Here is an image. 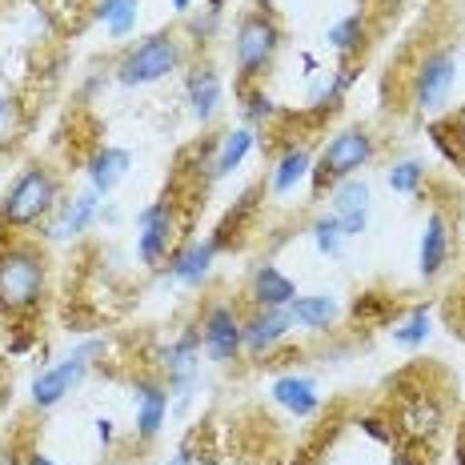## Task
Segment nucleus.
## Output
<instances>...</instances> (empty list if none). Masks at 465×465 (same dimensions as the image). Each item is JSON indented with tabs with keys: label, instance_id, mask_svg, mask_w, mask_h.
Listing matches in <instances>:
<instances>
[{
	"label": "nucleus",
	"instance_id": "nucleus-19",
	"mask_svg": "<svg viewBox=\"0 0 465 465\" xmlns=\"http://www.w3.org/2000/svg\"><path fill=\"white\" fill-rule=\"evenodd\" d=\"M185 93H189L193 116H197L201 124L213 121V116H217V109H221V101H225V84H221V73H217V69H209V64L189 76Z\"/></svg>",
	"mask_w": 465,
	"mask_h": 465
},
{
	"label": "nucleus",
	"instance_id": "nucleus-35",
	"mask_svg": "<svg viewBox=\"0 0 465 465\" xmlns=\"http://www.w3.org/2000/svg\"><path fill=\"white\" fill-rule=\"evenodd\" d=\"M5 121H8V101L0 96V129H5Z\"/></svg>",
	"mask_w": 465,
	"mask_h": 465
},
{
	"label": "nucleus",
	"instance_id": "nucleus-4",
	"mask_svg": "<svg viewBox=\"0 0 465 465\" xmlns=\"http://www.w3.org/2000/svg\"><path fill=\"white\" fill-rule=\"evenodd\" d=\"M177 69H181V41L173 33H157L124 53V61L116 64V81L129 84V89H141V84L164 81Z\"/></svg>",
	"mask_w": 465,
	"mask_h": 465
},
{
	"label": "nucleus",
	"instance_id": "nucleus-12",
	"mask_svg": "<svg viewBox=\"0 0 465 465\" xmlns=\"http://www.w3.org/2000/svg\"><path fill=\"white\" fill-rule=\"evenodd\" d=\"M333 217L341 221V232H345V237H361V232H365V221H370V185H365V181H357V177L337 181Z\"/></svg>",
	"mask_w": 465,
	"mask_h": 465
},
{
	"label": "nucleus",
	"instance_id": "nucleus-3",
	"mask_svg": "<svg viewBox=\"0 0 465 465\" xmlns=\"http://www.w3.org/2000/svg\"><path fill=\"white\" fill-rule=\"evenodd\" d=\"M281 48V28L273 16L265 13H249L237 21V33H232V64H237V76L241 81H257L261 73L273 64Z\"/></svg>",
	"mask_w": 465,
	"mask_h": 465
},
{
	"label": "nucleus",
	"instance_id": "nucleus-32",
	"mask_svg": "<svg viewBox=\"0 0 465 465\" xmlns=\"http://www.w3.org/2000/svg\"><path fill=\"white\" fill-rule=\"evenodd\" d=\"M25 465H56V461H53V458H45V453H28Z\"/></svg>",
	"mask_w": 465,
	"mask_h": 465
},
{
	"label": "nucleus",
	"instance_id": "nucleus-15",
	"mask_svg": "<svg viewBox=\"0 0 465 465\" xmlns=\"http://www.w3.org/2000/svg\"><path fill=\"white\" fill-rule=\"evenodd\" d=\"M289 329H293L289 309H257L245 322V349L249 353H269L277 341H285Z\"/></svg>",
	"mask_w": 465,
	"mask_h": 465
},
{
	"label": "nucleus",
	"instance_id": "nucleus-30",
	"mask_svg": "<svg viewBox=\"0 0 465 465\" xmlns=\"http://www.w3.org/2000/svg\"><path fill=\"white\" fill-rule=\"evenodd\" d=\"M450 124H453V137H458V141H461V149H465V109H461L458 116H453Z\"/></svg>",
	"mask_w": 465,
	"mask_h": 465
},
{
	"label": "nucleus",
	"instance_id": "nucleus-17",
	"mask_svg": "<svg viewBox=\"0 0 465 465\" xmlns=\"http://www.w3.org/2000/svg\"><path fill=\"white\" fill-rule=\"evenodd\" d=\"M249 297H253L257 309H289L297 297V285L277 265H261L249 281Z\"/></svg>",
	"mask_w": 465,
	"mask_h": 465
},
{
	"label": "nucleus",
	"instance_id": "nucleus-1",
	"mask_svg": "<svg viewBox=\"0 0 465 465\" xmlns=\"http://www.w3.org/2000/svg\"><path fill=\"white\" fill-rule=\"evenodd\" d=\"M48 289L45 253L28 241H8L0 245V313L28 317L36 313Z\"/></svg>",
	"mask_w": 465,
	"mask_h": 465
},
{
	"label": "nucleus",
	"instance_id": "nucleus-9",
	"mask_svg": "<svg viewBox=\"0 0 465 465\" xmlns=\"http://www.w3.org/2000/svg\"><path fill=\"white\" fill-rule=\"evenodd\" d=\"M173 237H177V217L169 201H153L137 213V253L144 265H161L173 249Z\"/></svg>",
	"mask_w": 465,
	"mask_h": 465
},
{
	"label": "nucleus",
	"instance_id": "nucleus-14",
	"mask_svg": "<svg viewBox=\"0 0 465 465\" xmlns=\"http://www.w3.org/2000/svg\"><path fill=\"white\" fill-rule=\"evenodd\" d=\"M133 401H137V433L144 441H153L161 433L164 418H169V390L161 381L141 377L137 390H133Z\"/></svg>",
	"mask_w": 465,
	"mask_h": 465
},
{
	"label": "nucleus",
	"instance_id": "nucleus-29",
	"mask_svg": "<svg viewBox=\"0 0 465 465\" xmlns=\"http://www.w3.org/2000/svg\"><path fill=\"white\" fill-rule=\"evenodd\" d=\"M245 113H249V121L257 124V121H269V116H273L277 109H273V101H269L265 93L253 89V93H249V109H245Z\"/></svg>",
	"mask_w": 465,
	"mask_h": 465
},
{
	"label": "nucleus",
	"instance_id": "nucleus-16",
	"mask_svg": "<svg viewBox=\"0 0 465 465\" xmlns=\"http://www.w3.org/2000/svg\"><path fill=\"white\" fill-rule=\"evenodd\" d=\"M133 169V153L129 149H116V144H101L89 161V181H93V193L109 197V193L129 177Z\"/></svg>",
	"mask_w": 465,
	"mask_h": 465
},
{
	"label": "nucleus",
	"instance_id": "nucleus-5",
	"mask_svg": "<svg viewBox=\"0 0 465 465\" xmlns=\"http://www.w3.org/2000/svg\"><path fill=\"white\" fill-rule=\"evenodd\" d=\"M377 144L370 137V129H341L329 137V144L322 149V161H317V185L325 181H349L373 161Z\"/></svg>",
	"mask_w": 465,
	"mask_h": 465
},
{
	"label": "nucleus",
	"instance_id": "nucleus-20",
	"mask_svg": "<svg viewBox=\"0 0 465 465\" xmlns=\"http://www.w3.org/2000/svg\"><path fill=\"white\" fill-rule=\"evenodd\" d=\"M101 217V193H81V197H73L69 205L61 209V221H56L53 237H81V232H89V225Z\"/></svg>",
	"mask_w": 465,
	"mask_h": 465
},
{
	"label": "nucleus",
	"instance_id": "nucleus-2",
	"mask_svg": "<svg viewBox=\"0 0 465 465\" xmlns=\"http://www.w3.org/2000/svg\"><path fill=\"white\" fill-rule=\"evenodd\" d=\"M56 201H61L56 177L45 169V164H28L21 177L8 185L5 197H0V221H5L8 229L41 225L48 213L56 209Z\"/></svg>",
	"mask_w": 465,
	"mask_h": 465
},
{
	"label": "nucleus",
	"instance_id": "nucleus-23",
	"mask_svg": "<svg viewBox=\"0 0 465 465\" xmlns=\"http://www.w3.org/2000/svg\"><path fill=\"white\" fill-rule=\"evenodd\" d=\"M137 8H141V0H101L96 21L109 28L113 41H124V36L137 28Z\"/></svg>",
	"mask_w": 465,
	"mask_h": 465
},
{
	"label": "nucleus",
	"instance_id": "nucleus-26",
	"mask_svg": "<svg viewBox=\"0 0 465 465\" xmlns=\"http://www.w3.org/2000/svg\"><path fill=\"white\" fill-rule=\"evenodd\" d=\"M430 329H433L430 309H413V313L405 317L401 325H393L390 333H393V345H401V349H418V345H425V337H430Z\"/></svg>",
	"mask_w": 465,
	"mask_h": 465
},
{
	"label": "nucleus",
	"instance_id": "nucleus-34",
	"mask_svg": "<svg viewBox=\"0 0 465 465\" xmlns=\"http://www.w3.org/2000/svg\"><path fill=\"white\" fill-rule=\"evenodd\" d=\"M169 465H189V450H177V453H173V461Z\"/></svg>",
	"mask_w": 465,
	"mask_h": 465
},
{
	"label": "nucleus",
	"instance_id": "nucleus-24",
	"mask_svg": "<svg viewBox=\"0 0 465 465\" xmlns=\"http://www.w3.org/2000/svg\"><path fill=\"white\" fill-rule=\"evenodd\" d=\"M313 173V157L305 149H285L273 169V193H289L297 189V181H305Z\"/></svg>",
	"mask_w": 465,
	"mask_h": 465
},
{
	"label": "nucleus",
	"instance_id": "nucleus-21",
	"mask_svg": "<svg viewBox=\"0 0 465 465\" xmlns=\"http://www.w3.org/2000/svg\"><path fill=\"white\" fill-rule=\"evenodd\" d=\"M337 313H341V305H337V297L329 293H313V297H293V305H289V317H293V325L302 329H329L337 322Z\"/></svg>",
	"mask_w": 465,
	"mask_h": 465
},
{
	"label": "nucleus",
	"instance_id": "nucleus-13",
	"mask_svg": "<svg viewBox=\"0 0 465 465\" xmlns=\"http://www.w3.org/2000/svg\"><path fill=\"white\" fill-rule=\"evenodd\" d=\"M213 261H217V241H189L185 249L169 257V277L177 285H201L213 273Z\"/></svg>",
	"mask_w": 465,
	"mask_h": 465
},
{
	"label": "nucleus",
	"instance_id": "nucleus-25",
	"mask_svg": "<svg viewBox=\"0 0 465 465\" xmlns=\"http://www.w3.org/2000/svg\"><path fill=\"white\" fill-rule=\"evenodd\" d=\"M329 45H333L341 56H353L357 48L365 45V16H361V13L341 16V21L329 28Z\"/></svg>",
	"mask_w": 465,
	"mask_h": 465
},
{
	"label": "nucleus",
	"instance_id": "nucleus-36",
	"mask_svg": "<svg viewBox=\"0 0 465 465\" xmlns=\"http://www.w3.org/2000/svg\"><path fill=\"white\" fill-rule=\"evenodd\" d=\"M173 8H177V13H185V8H189V0H173Z\"/></svg>",
	"mask_w": 465,
	"mask_h": 465
},
{
	"label": "nucleus",
	"instance_id": "nucleus-37",
	"mask_svg": "<svg viewBox=\"0 0 465 465\" xmlns=\"http://www.w3.org/2000/svg\"><path fill=\"white\" fill-rule=\"evenodd\" d=\"M397 465H405V461H401V458H397Z\"/></svg>",
	"mask_w": 465,
	"mask_h": 465
},
{
	"label": "nucleus",
	"instance_id": "nucleus-33",
	"mask_svg": "<svg viewBox=\"0 0 465 465\" xmlns=\"http://www.w3.org/2000/svg\"><path fill=\"white\" fill-rule=\"evenodd\" d=\"M0 465H21V458H16V450H0Z\"/></svg>",
	"mask_w": 465,
	"mask_h": 465
},
{
	"label": "nucleus",
	"instance_id": "nucleus-31",
	"mask_svg": "<svg viewBox=\"0 0 465 465\" xmlns=\"http://www.w3.org/2000/svg\"><path fill=\"white\" fill-rule=\"evenodd\" d=\"M96 438H101V441H113V421H109V418L96 421Z\"/></svg>",
	"mask_w": 465,
	"mask_h": 465
},
{
	"label": "nucleus",
	"instance_id": "nucleus-6",
	"mask_svg": "<svg viewBox=\"0 0 465 465\" xmlns=\"http://www.w3.org/2000/svg\"><path fill=\"white\" fill-rule=\"evenodd\" d=\"M458 84V61L450 48H433L421 56L413 73V109L418 113H441L450 104V93Z\"/></svg>",
	"mask_w": 465,
	"mask_h": 465
},
{
	"label": "nucleus",
	"instance_id": "nucleus-28",
	"mask_svg": "<svg viewBox=\"0 0 465 465\" xmlns=\"http://www.w3.org/2000/svg\"><path fill=\"white\" fill-rule=\"evenodd\" d=\"M425 181V164L421 161H397L390 169V189L393 193H418Z\"/></svg>",
	"mask_w": 465,
	"mask_h": 465
},
{
	"label": "nucleus",
	"instance_id": "nucleus-8",
	"mask_svg": "<svg viewBox=\"0 0 465 465\" xmlns=\"http://www.w3.org/2000/svg\"><path fill=\"white\" fill-rule=\"evenodd\" d=\"M201 345H205L209 361L229 365L245 349V322L232 313V305H213L201 322Z\"/></svg>",
	"mask_w": 465,
	"mask_h": 465
},
{
	"label": "nucleus",
	"instance_id": "nucleus-22",
	"mask_svg": "<svg viewBox=\"0 0 465 465\" xmlns=\"http://www.w3.org/2000/svg\"><path fill=\"white\" fill-rule=\"evenodd\" d=\"M253 144H257V133L253 129H232V133H225L217 157H213V177H229V173H237L241 164H245L249 153H253Z\"/></svg>",
	"mask_w": 465,
	"mask_h": 465
},
{
	"label": "nucleus",
	"instance_id": "nucleus-11",
	"mask_svg": "<svg viewBox=\"0 0 465 465\" xmlns=\"http://www.w3.org/2000/svg\"><path fill=\"white\" fill-rule=\"evenodd\" d=\"M450 265V221L441 209H433L421 225V245H418V269L425 281H433Z\"/></svg>",
	"mask_w": 465,
	"mask_h": 465
},
{
	"label": "nucleus",
	"instance_id": "nucleus-10",
	"mask_svg": "<svg viewBox=\"0 0 465 465\" xmlns=\"http://www.w3.org/2000/svg\"><path fill=\"white\" fill-rule=\"evenodd\" d=\"M445 425V410H441V401L433 393H410L401 401V410H397V430L405 433L410 441H430V438H438V430Z\"/></svg>",
	"mask_w": 465,
	"mask_h": 465
},
{
	"label": "nucleus",
	"instance_id": "nucleus-27",
	"mask_svg": "<svg viewBox=\"0 0 465 465\" xmlns=\"http://www.w3.org/2000/svg\"><path fill=\"white\" fill-rule=\"evenodd\" d=\"M313 245L322 249L325 257H337L345 245V232H341V221L337 217H317L313 221Z\"/></svg>",
	"mask_w": 465,
	"mask_h": 465
},
{
	"label": "nucleus",
	"instance_id": "nucleus-18",
	"mask_svg": "<svg viewBox=\"0 0 465 465\" xmlns=\"http://www.w3.org/2000/svg\"><path fill=\"white\" fill-rule=\"evenodd\" d=\"M273 401L281 405V410H289L293 418H313L317 410H322V397H317V385L309 381V377H297V373H289V377H277L273 381Z\"/></svg>",
	"mask_w": 465,
	"mask_h": 465
},
{
	"label": "nucleus",
	"instance_id": "nucleus-7",
	"mask_svg": "<svg viewBox=\"0 0 465 465\" xmlns=\"http://www.w3.org/2000/svg\"><path fill=\"white\" fill-rule=\"evenodd\" d=\"M93 353H101V341L81 345L76 353L64 357V361H56V365H48V370L36 373V381H33V405H36V410H53V405H61L64 397H69L76 385L84 381Z\"/></svg>",
	"mask_w": 465,
	"mask_h": 465
}]
</instances>
